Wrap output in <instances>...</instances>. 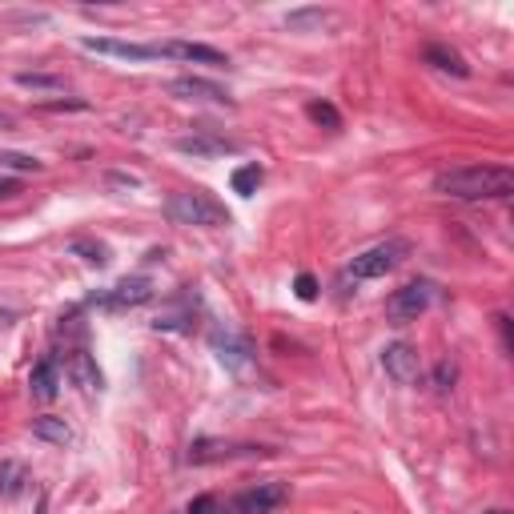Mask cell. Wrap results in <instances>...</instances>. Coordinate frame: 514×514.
<instances>
[{"instance_id":"cb8c5ba5","label":"cell","mask_w":514,"mask_h":514,"mask_svg":"<svg viewBox=\"0 0 514 514\" xmlns=\"http://www.w3.org/2000/svg\"><path fill=\"white\" fill-rule=\"evenodd\" d=\"M325 21H330V13H322V8H302V13L286 16L289 29H310V24H325Z\"/></svg>"},{"instance_id":"9c48e42d","label":"cell","mask_w":514,"mask_h":514,"mask_svg":"<svg viewBox=\"0 0 514 514\" xmlns=\"http://www.w3.org/2000/svg\"><path fill=\"white\" fill-rule=\"evenodd\" d=\"M161 57H177V61H193V65H213V68H226L229 57L213 45H197V40H165L157 45Z\"/></svg>"},{"instance_id":"f546056e","label":"cell","mask_w":514,"mask_h":514,"mask_svg":"<svg viewBox=\"0 0 514 514\" xmlns=\"http://www.w3.org/2000/svg\"><path fill=\"white\" fill-rule=\"evenodd\" d=\"M109 185H125V190H137V185H141V182H137V177L133 173H109Z\"/></svg>"},{"instance_id":"4dcf8cb0","label":"cell","mask_w":514,"mask_h":514,"mask_svg":"<svg viewBox=\"0 0 514 514\" xmlns=\"http://www.w3.org/2000/svg\"><path fill=\"white\" fill-rule=\"evenodd\" d=\"M491 514H507V510H491Z\"/></svg>"},{"instance_id":"5bb4252c","label":"cell","mask_w":514,"mask_h":514,"mask_svg":"<svg viewBox=\"0 0 514 514\" xmlns=\"http://www.w3.org/2000/svg\"><path fill=\"white\" fill-rule=\"evenodd\" d=\"M29 390L37 402H53L57 390H61V366H57V358H40L37 366H32L29 374Z\"/></svg>"},{"instance_id":"ac0fdd59","label":"cell","mask_w":514,"mask_h":514,"mask_svg":"<svg viewBox=\"0 0 514 514\" xmlns=\"http://www.w3.org/2000/svg\"><path fill=\"white\" fill-rule=\"evenodd\" d=\"M24 483H29L24 462H13V458L0 462V494H4V499H16V494L24 491Z\"/></svg>"},{"instance_id":"603a6c76","label":"cell","mask_w":514,"mask_h":514,"mask_svg":"<svg viewBox=\"0 0 514 514\" xmlns=\"http://www.w3.org/2000/svg\"><path fill=\"white\" fill-rule=\"evenodd\" d=\"M0 165L16 169V173H40V161L37 157H29V153H13V149L0 153Z\"/></svg>"},{"instance_id":"7a4b0ae2","label":"cell","mask_w":514,"mask_h":514,"mask_svg":"<svg viewBox=\"0 0 514 514\" xmlns=\"http://www.w3.org/2000/svg\"><path fill=\"white\" fill-rule=\"evenodd\" d=\"M165 217L173 226H190V229H221L229 226V209L221 201H213L209 193L201 190H190V193H173L165 201Z\"/></svg>"},{"instance_id":"e0dca14e","label":"cell","mask_w":514,"mask_h":514,"mask_svg":"<svg viewBox=\"0 0 514 514\" xmlns=\"http://www.w3.org/2000/svg\"><path fill=\"white\" fill-rule=\"evenodd\" d=\"M32 439L49 442V447H68V442H73V430H68L65 418L45 414V418H37V422H32Z\"/></svg>"},{"instance_id":"7402d4cb","label":"cell","mask_w":514,"mask_h":514,"mask_svg":"<svg viewBox=\"0 0 514 514\" xmlns=\"http://www.w3.org/2000/svg\"><path fill=\"white\" fill-rule=\"evenodd\" d=\"M306 113H310V121H318L325 128H341V117H338V109H333L330 101H310V105H306Z\"/></svg>"},{"instance_id":"2e32d148","label":"cell","mask_w":514,"mask_h":514,"mask_svg":"<svg viewBox=\"0 0 514 514\" xmlns=\"http://www.w3.org/2000/svg\"><path fill=\"white\" fill-rule=\"evenodd\" d=\"M422 61L426 65H434V68H442V73H454V76H470V65L462 61L454 49H447V45H426L422 49Z\"/></svg>"},{"instance_id":"277c9868","label":"cell","mask_w":514,"mask_h":514,"mask_svg":"<svg viewBox=\"0 0 514 514\" xmlns=\"http://www.w3.org/2000/svg\"><path fill=\"white\" fill-rule=\"evenodd\" d=\"M430 297H434V289L426 286V281H410V286H402V289H394L390 294V302H386V318H390L394 325L418 322L426 310H430Z\"/></svg>"},{"instance_id":"9a60e30c","label":"cell","mask_w":514,"mask_h":514,"mask_svg":"<svg viewBox=\"0 0 514 514\" xmlns=\"http://www.w3.org/2000/svg\"><path fill=\"white\" fill-rule=\"evenodd\" d=\"M68 374H73V382L81 386L84 394H97L101 386H105V378H101V370H97V362H93L84 350H76V354L68 358Z\"/></svg>"},{"instance_id":"d4e9b609","label":"cell","mask_w":514,"mask_h":514,"mask_svg":"<svg viewBox=\"0 0 514 514\" xmlns=\"http://www.w3.org/2000/svg\"><path fill=\"white\" fill-rule=\"evenodd\" d=\"M454 378H458V366H454V362H439V370H434V390H439V394L454 390Z\"/></svg>"},{"instance_id":"4316f807","label":"cell","mask_w":514,"mask_h":514,"mask_svg":"<svg viewBox=\"0 0 514 514\" xmlns=\"http://www.w3.org/2000/svg\"><path fill=\"white\" fill-rule=\"evenodd\" d=\"M213 510H217V499H213V494H201L197 502H190V514H213Z\"/></svg>"},{"instance_id":"30bf717a","label":"cell","mask_w":514,"mask_h":514,"mask_svg":"<svg viewBox=\"0 0 514 514\" xmlns=\"http://www.w3.org/2000/svg\"><path fill=\"white\" fill-rule=\"evenodd\" d=\"M265 454V447H229V442H213V439H197L190 447V462L205 466V462H221V458H253Z\"/></svg>"},{"instance_id":"83f0119b","label":"cell","mask_w":514,"mask_h":514,"mask_svg":"<svg viewBox=\"0 0 514 514\" xmlns=\"http://www.w3.org/2000/svg\"><path fill=\"white\" fill-rule=\"evenodd\" d=\"M40 109H49V113H65V109H89L84 101H49V105H40Z\"/></svg>"},{"instance_id":"8fae6325","label":"cell","mask_w":514,"mask_h":514,"mask_svg":"<svg viewBox=\"0 0 514 514\" xmlns=\"http://www.w3.org/2000/svg\"><path fill=\"white\" fill-rule=\"evenodd\" d=\"M149 297H153V281L149 278H125L105 294V306L109 310H133V306H145Z\"/></svg>"},{"instance_id":"f1b7e54d","label":"cell","mask_w":514,"mask_h":514,"mask_svg":"<svg viewBox=\"0 0 514 514\" xmlns=\"http://www.w3.org/2000/svg\"><path fill=\"white\" fill-rule=\"evenodd\" d=\"M21 193V182L16 177H0V197H16Z\"/></svg>"},{"instance_id":"4fadbf2b","label":"cell","mask_w":514,"mask_h":514,"mask_svg":"<svg viewBox=\"0 0 514 514\" xmlns=\"http://www.w3.org/2000/svg\"><path fill=\"white\" fill-rule=\"evenodd\" d=\"M173 149L185 153V157H226V153H237V141L205 133V137H177Z\"/></svg>"},{"instance_id":"7c38bea8","label":"cell","mask_w":514,"mask_h":514,"mask_svg":"<svg viewBox=\"0 0 514 514\" xmlns=\"http://www.w3.org/2000/svg\"><path fill=\"white\" fill-rule=\"evenodd\" d=\"M169 97H182V101H229V93L221 89L217 81H205V76H177L169 81Z\"/></svg>"},{"instance_id":"44dd1931","label":"cell","mask_w":514,"mask_h":514,"mask_svg":"<svg viewBox=\"0 0 514 514\" xmlns=\"http://www.w3.org/2000/svg\"><path fill=\"white\" fill-rule=\"evenodd\" d=\"M261 177H265V169L257 165V161H253V165H242V169H237V173H234V193H242V197L257 193V185H261Z\"/></svg>"},{"instance_id":"ffe728a7","label":"cell","mask_w":514,"mask_h":514,"mask_svg":"<svg viewBox=\"0 0 514 514\" xmlns=\"http://www.w3.org/2000/svg\"><path fill=\"white\" fill-rule=\"evenodd\" d=\"M16 84H21V89H37V93H61L65 76H57V73H16Z\"/></svg>"},{"instance_id":"52a82bcc","label":"cell","mask_w":514,"mask_h":514,"mask_svg":"<svg viewBox=\"0 0 514 514\" xmlns=\"http://www.w3.org/2000/svg\"><path fill=\"white\" fill-rule=\"evenodd\" d=\"M81 49L97 57H117V61H157V45H133V40H113V37H81Z\"/></svg>"},{"instance_id":"d6986e66","label":"cell","mask_w":514,"mask_h":514,"mask_svg":"<svg viewBox=\"0 0 514 514\" xmlns=\"http://www.w3.org/2000/svg\"><path fill=\"white\" fill-rule=\"evenodd\" d=\"M68 253L81 257V261H89V265H97V270H105L109 265V250L101 242H93V237H73V242H68Z\"/></svg>"},{"instance_id":"ba28073f","label":"cell","mask_w":514,"mask_h":514,"mask_svg":"<svg viewBox=\"0 0 514 514\" xmlns=\"http://www.w3.org/2000/svg\"><path fill=\"white\" fill-rule=\"evenodd\" d=\"M382 370L390 374L398 386H414L418 374H422V362H418V350L406 346V341H390L382 350Z\"/></svg>"},{"instance_id":"8992f818","label":"cell","mask_w":514,"mask_h":514,"mask_svg":"<svg viewBox=\"0 0 514 514\" xmlns=\"http://www.w3.org/2000/svg\"><path fill=\"white\" fill-rule=\"evenodd\" d=\"M209 341H213V354H217V362L226 366V370H245V366L253 362V346H250V338H242V333H234V330H213L209 333Z\"/></svg>"},{"instance_id":"5b68a950","label":"cell","mask_w":514,"mask_h":514,"mask_svg":"<svg viewBox=\"0 0 514 514\" xmlns=\"http://www.w3.org/2000/svg\"><path fill=\"white\" fill-rule=\"evenodd\" d=\"M289 499V486L286 483H257L250 491H242L234 499V510L237 514H273L278 507H286Z\"/></svg>"},{"instance_id":"6da1fadb","label":"cell","mask_w":514,"mask_h":514,"mask_svg":"<svg viewBox=\"0 0 514 514\" xmlns=\"http://www.w3.org/2000/svg\"><path fill=\"white\" fill-rule=\"evenodd\" d=\"M514 173L507 165H458L434 177V193L454 197V201H491V197H510Z\"/></svg>"},{"instance_id":"3957f363","label":"cell","mask_w":514,"mask_h":514,"mask_svg":"<svg viewBox=\"0 0 514 514\" xmlns=\"http://www.w3.org/2000/svg\"><path fill=\"white\" fill-rule=\"evenodd\" d=\"M406 253H410V245H406V242H382V245H374V250L358 253L354 261L346 265V278H354V281L386 278L390 270H398L402 257H406Z\"/></svg>"},{"instance_id":"484cf974","label":"cell","mask_w":514,"mask_h":514,"mask_svg":"<svg viewBox=\"0 0 514 514\" xmlns=\"http://www.w3.org/2000/svg\"><path fill=\"white\" fill-rule=\"evenodd\" d=\"M294 289H297V297H302V302H314V297H318V281H314L310 273H297Z\"/></svg>"}]
</instances>
